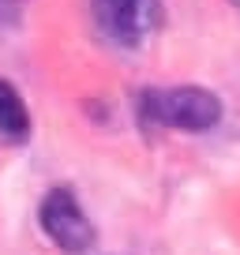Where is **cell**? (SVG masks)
<instances>
[{
    "label": "cell",
    "instance_id": "6da1fadb",
    "mask_svg": "<svg viewBox=\"0 0 240 255\" xmlns=\"http://www.w3.org/2000/svg\"><path fill=\"white\" fill-rule=\"evenodd\" d=\"M139 120L173 131H210L222 120V102L207 87H165L139 94Z\"/></svg>",
    "mask_w": 240,
    "mask_h": 255
},
{
    "label": "cell",
    "instance_id": "7a4b0ae2",
    "mask_svg": "<svg viewBox=\"0 0 240 255\" xmlns=\"http://www.w3.org/2000/svg\"><path fill=\"white\" fill-rule=\"evenodd\" d=\"M38 222H41V233L68 255L90 252L94 240H98L87 210H83V203L75 199V191L68 188V184H56V188H49L45 195H41Z\"/></svg>",
    "mask_w": 240,
    "mask_h": 255
},
{
    "label": "cell",
    "instance_id": "3957f363",
    "mask_svg": "<svg viewBox=\"0 0 240 255\" xmlns=\"http://www.w3.org/2000/svg\"><path fill=\"white\" fill-rule=\"evenodd\" d=\"M94 23L113 45L135 49L150 38L165 19L161 0H90Z\"/></svg>",
    "mask_w": 240,
    "mask_h": 255
},
{
    "label": "cell",
    "instance_id": "277c9868",
    "mask_svg": "<svg viewBox=\"0 0 240 255\" xmlns=\"http://www.w3.org/2000/svg\"><path fill=\"white\" fill-rule=\"evenodd\" d=\"M30 109H26L23 94L11 87L8 79H0V143L8 146H23L30 139Z\"/></svg>",
    "mask_w": 240,
    "mask_h": 255
},
{
    "label": "cell",
    "instance_id": "5b68a950",
    "mask_svg": "<svg viewBox=\"0 0 240 255\" xmlns=\"http://www.w3.org/2000/svg\"><path fill=\"white\" fill-rule=\"evenodd\" d=\"M19 23H23V15H19V0H0V38H8Z\"/></svg>",
    "mask_w": 240,
    "mask_h": 255
}]
</instances>
